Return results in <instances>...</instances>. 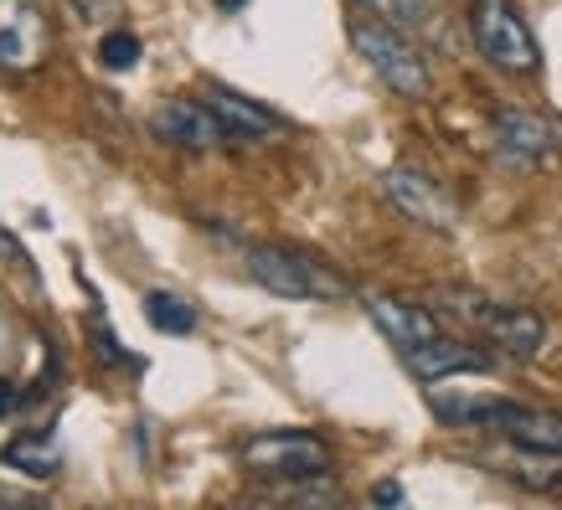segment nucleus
<instances>
[{
    "label": "nucleus",
    "instance_id": "f257e3e1",
    "mask_svg": "<svg viewBox=\"0 0 562 510\" xmlns=\"http://www.w3.org/2000/svg\"><path fill=\"white\" fill-rule=\"evenodd\" d=\"M346 36H351V47H357L361 63H367L397 99H424L428 93L434 72H428V57H424V47L413 42L408 26L357 11V16L346 21Z\"/></svg>",
    "mask_w": 562,
    "mask_h": 510
},
{
    "label": "nucleus",
    "instance_id": "f03ea898",
    "mask_svg": "<svg viewBox=\"0 0 562 510\" xmlns=\"http://www.w3.org/2000/svg\"><path fill=\"white\" fill-rule=\"evenodd\" d=\"M238 460L248 475H263V479H325L330 475V443L310 428H269V433H254V439L238 449Z\"/></svg>",
    "mask_w": 562,
    "mask_h": 510
},
{
    "label": "nucleus",
    "instance_id": "7ed1b4c3",
    "mask_svg": "<svg viewBox=\"0 0 562 510\" xmlns=\"http://www.w3.org/2000/svg\"><path fill=\"white\" fill-rule=\"evenodd\" d=\"M248 273L254 284H263L279 299H341L346 279L330 263H321L315 253L284 248V242H258L248 248Z\"/></svg>",
    "mask_w": 562,
    "mask_h": 510
},
{
    "label": "nucleus",
    "instance_id": "20e7f679",
    "mask_svg": "<svg viewBox=\"0 0 562 510\" xmlns=\"http://www.w3.org/2000/svg\"><path fill=\"white\" fill-rule=\"evenodd\" d=\"M470 36H475L480 57L501 72L527 78L542 68V47H537L527 16L516 11V0H470Z\"/></svg>",
    "mask_w": 562,
    "mask_h": 510
},
{
    "label": "nucleus",
    "instance_id": "39448f33",
    "mask_svg": "<svg viewBox=\"0 0 562 510\" xmlns=\"http://www.w3.org/2000/svg\"><path fill=\"white\" fill-rule=\"evenodd\" d=\"M454 315L485 330L491 345H501L512 361H531L547 345V325L542 315H531L521 305H491V299H475V294H454Z\"/></svg>",
    "mask_w": 562,
    "mask_h": 510
},
{
    "label": "nucleus",
    "instance_id": "423d86ee",
    "mask_svg": "<svg viewBox=\"0 0 562 510\" xmlns=\"http://www.w3.org/2000/svg\"><path fill=\"white\" fill-rule=\"evenodd\" d=\"M382 196H387L408 222H418V227L454 233V202L439 191V181H428L424 170H413V166L382 170Z\"/></svg>",
    "mask_w": 562,
    "mask_h": 510
},
{
    "label": "nucleus",
    "instance_id": "0eeeda50",
    "mask_svg": "<svg viewBox=\"0 0 562 510\" xmlns=\"http://www.w3.org/2000/svg\"><path fill=\"white\" fill-rule=\"evenodd\" d=\"M52 47V26L36 0H0V68L32 72Z\"/></svg>",
    "mask_w": 562,
    "mask_h": 510
},
{
    "label": "nucleus",
    "instance_id": "6e6552de",
    "mask_svg": "<svg viewBox=\"0 0 562 510\" xmlns=\"http://www.w3.org/2000/svg\"><path fill=\"white\" fill-rule=\"evenodd\" d=\"M150 135L166 145H181V150H212L227 139V129L206 99H166L150 114Z\"/></svg>",
    "mask_w": 562,
    "mask_h": 510
},
{
    "label": "nucleus",
    "instance_id": "1a4fd4ad",
    "mask_svg": "<svg viewBox=\"0 0 562 510\" xmlns=\"http://www.w3.org/2000/svg\"><path fill=\"white\" fill-rule=\"evenodd\" d=\"M495 145L506 160L542 166L562 150V124H552L547 114H531V109H501L495 114Z\"/></svg>",
    "mask_w": 562,
    "mask_h": 510
},
{
    "label": "nucleus",
    "instance_id": "9d476101",
    "mask_svg": "<svg viewBox=\"0 0 562 510\" xmlns=\"http://www.w3.org/2000/svg\"><path fill=\"white\" fill-rule=\"evenodd\" d=\"M361 309H367V320H372L376 330H382V336L397 345V356L439 336V320H434V309L408 305V299H397V294H367V299H361Z\"/></svg>",
    "mask_w": 562,
    "mask_h": 510
},
{
    "label": "nucleus",
    "instance_id": "9b49d317",
    "mask_svg": "<svg viewBox=\"0 0 562 510\" xmlns=\"http://www.w3.org/2000/svg\"><path fill=\"white\" fill-rule=\"evenodd\" d=\"M206 103H212V114L222 120L227 139H269L284 129V120L273 114L269 103L248 99V93H238V88H227V83H206Z\"/></svg>",
    "mask_w": 562,
    "mask_h": 510
},
{
    "label": "nucleus",
    "instance_id": "f8f14e48",
    "mask_svg": "<svg viewBox=\"0 0 562 510\" xmlns=\"http://www.w3.org/2000/svg\"><path fill=\"white\" fill-rule=\"evenodd\" d=\"M403 366H408L418 382H443V376H460V372H491V356L475 351V345H464V340H449V336H434L424 345H413L403 351Z\"/></svg>",
    "mask_w": 562,
    "mask_h": 510
},
{
    "label": "nucleus",
    "instance_id": "ddd939ff",
    "mask_svg": "<svg viewBox=\"0 0 562 510\" xmlns=\"http://www.w3.org/2000/svg\"><path fill=\"white\" fill-rule=\"evenodd\" d=\"M495 433H506V439H512L516 449H527V454H562V412L512 403V408L501 412Z\"/></svg>",
    "mask_w": 562,
    "mask_h": 510
},
{
    "label": "nucleus",
    "instance_id": "4468645a",
    "mask_svg": "<svg viewBox=\"0 0 562 510\" xmlns=\"http://www.w3.org/2000/svg\"><path fill=\"white\" fill-rule=\"evenodd\" d=\"M145 320H150L160 336H191V330H196V309H191L181 294L155 290V294H145Z\"/></svg>",
    "mask_w": 562,
    "mask_h": 510
},
{
    "label": "nucleus",
    "instance_id": "2eb2a0df",
    "mask_svg": "<svg viewBox=\"0 0 562 510\" xmlns=\"http://www.w3.org/2000/svg\"><path fill=\"white\" fill-rule=\"evenodd\" d=\"M5 464H16V469H26L32 479H47L52 469H57V454H52L42 439H16L11 449H5Z\"/></svg>",
    "mask_w": 562,
    "mask_h": 510
},
{
    "label": "nucleus",
    "instance_id": "dca6fc26",
    "mask_svg": "<svg viewBox=\"0 0 562 510\" xmlns=\"http://www.w3.org/2000/svg\"><path fill=\"white\" fill-rule=\"evenodd\" d=\"M351 11L397 21V26H408V32H418V26H424V0H351Z\"/></svg>",
    "mask_w": 562,
    "mask_h": 510
},
{
    "label": "nucleus",
    "instance_id": "f3484780",
    "mask_svg": "<svg viewBox=\"0 0 562 510\" xmlns=\"http://www.w3.org/2000/svg\"><path fill=\"white\" fill-rule=\"evenodd\" d=\"M99 63L109 72H130L139 63V36L135 32H103V42H99Z\"/></svg>",
    "mask_w": 562,
    "mask_h": 510
},
{
    "label": "nucleus",
    "instance_id": "a211bd4d",
    "mask_svg": "<svg viewBox=\"0 0 562 510\" xmlns=\"http://www.w3.org/2000/svg\"><path fill=\"white\" fill-rule=\"evenodd\" d=\"M68 5L83 21H103V16H114V11H120V0H68Z\"/></svg>",
    "mask_w": 562,
    "mask_h": 510
},
{
    "label": "nucleus",
    "instance_id": "6ab92c4d",
    "mask_svg": "<svg viewBox=\"0 0 562 510\" xmlns=\"http://www.w3.org/2000/svg\"><path fill=\"white\" fill-rule=\"evenodd\" d=\"M0 253L11 258V263H21V269H32V258H26V248H21V242L11 238V233H0Z\"/></svg>",
    "mask_w": 562,
    "mask_h": 510
},
{
    "label": "nucleus",
    "instance_id": "aec40b11",
    "mask_svg": "<svg viewBox=\"0 0 562 510\" xmlns=\"http://www.w3.org/2000/svg\"><path fill=\"white\" fill-rule=\"evenodd\" d=\"M16 403H21L16 382H11V376H0V418H5V412H16Z\"/></svg>",
    "mask_w": 562,
    "mask_h": 510
},
{
    "label": "nucleus",
    "instance_id": "412c9836",
    "mask_svg": "<svg viewBox=\"0 0 562 510\" xmlns=\"http://www.w3.org/2000/svg\"><path fill=\"white\" fill-rule=\"evenodd\" d=\"M372 500H376V506H397V500H403V490L387 479V485H376V490H372Z\"/></svg>",
    "mask_w": 562,
    "mask_h": 510
},
{
    "label": "nucleus",
    "instance_id": "4be33fe9",
    "mask_svg": "<svg viewBox=\"0 0 562 510\" xmlns=\"http://www.w3.org/2000/svg\"><path fill=\"white\" fill-rule=\"evenodd\" d=\"M0 500L11 506V500H32V495H21V490H11V485H0Z\"/></svg>",
    "mask_w": 562,
    "mask_h": 510
}]
</instances>
